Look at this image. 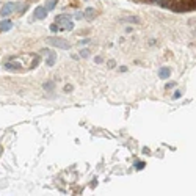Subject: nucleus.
I'll use <instances>...</instances> for the list:
<instances>
[{
	"label": "nucleus",
	"instance_id": "nucleus-14",
	"mask_svg": "<svg viewBox=\"0 0 196 196\" xmlns=\"http://www.w3.org/2000/svg\"><path fill=\"white\" fill-rule=\"evenodd\" d=\"M44 89H54V82H46L44 83Z\"/></svg>",
	"mask_w": 196,
	"mask_h": 196
},
{
	"label": "nucleus",
	"instance_id": "nucleus-7",
	"mask_svg": "<svg viewBox=\"0 0 196 196\" xmlns=\"http://www.w3.org/2000/svg\"><path fill=\"white\" fill-rule=\"evenodd\" d=\"M13 28V22L9 19H3V21H0V32H8Z\"/></svg>",
	"mask_w": 196,
	"mask_h": 196
},
{
	"label": "nucleus",
	"instance_id": "nucleus-8",
	"mask_svg": "<svg viewBox=\"0 0 196 196\" xmlns=\"http://www.w3.org/2000/svg\"><path fill=\"white\" fill-rule=\"evenodd\" d=\"M169 75H171V69L169 68H160L159 69V77L162 78V80H166V78H169Z\"/></svg>",
	"mask_w": 196,
	"mask_h": 196
},
{
	"label": "nucleus",
	"instance_id": "nucleus-21",
	"mask_svg": "<svg viewBox=\"0 0 196 196\" xmlns=\"http://www.w3.org/2000/svg\"><path fill=\"white\" fill-rule=\"evenodd\" d=\"M108 66H110V68H113V66H115V61H113V60H110V61H108Z\"/></svg>",
	"mask_w": 196,
	"mask_h": 196
},
{
	"label": "nucleus",
	"instance_id": "nucleus-2",
	"mask_svg": "<svg viewBox=\"0 0 196 196\" xmlns=\"http://www.w3.org/2000/svg\"><path fill=\"white\" fill-rule=\"evenodd\" d=\"M46 43H49L50 46H55L58 49H63V50H68L71 47V44L66 41V39H63V38H58V36H49L46 39Z\"/></svg>",
	"mask_w": 196,
	"mask_h": 196
},
{
	"label": "nucleus",
	"instance_id": "nucleus-16",
	"mask_svg": "<svg viewBox=\"0 0 196 196\" xmlns=\"http://www.w3.org/2000/svg\"><path fill=\"white\" fill-rule=\"evenodd\" d=\"M38 63H39V57H36V60H35V61L32 63V68H33V69H35V68L38 66Z\"/></svg>",
	"mask_w": 196,
	"mask_h": 196
},
{
	"label": "nucleus",
	"instance_id": "nucleus-17",
	"mask_svg": "<svg viewBox=\"0 0 196 196\" xmlns=\"http://www.w3.org/2000/svg\"><path fill=\"white\" fill-rule=\"evenodd\" d=\"M82 17H85V16H83V13H82V11H78L77 14H75V19H82Z\"/></svg>",
	"mask_w": 196,
	"mask_h": 196
},
{
	"label": "nucleus",
	"instance_id": "nucleus-15",
	"mask_svg": "<svg viewBox=\"0 0 196 196\" xmlns=\"http://www.w3.org/2000/svg\"><path fill=\"white\" fill-rule=\"evenodd\" d=\"M135 168L137 169H143V168H145V162H137L135 163Z\"/></svg>",
	"mask_w": 196,
	"mask_h": 196
},
{
	"label": "nucleus",
	"instance_id": "nucleus-12",
	"mask_svg": "<svg viewBox=\"0 0 196 196\" xmlns=\"http://www.w3.org/2000/svg\"><path fill=\"white\" fill-rule=\"evenodd\" d=\"M25 9H27V5H24V3H16V11H17V13H24Z\"/></svg>",
	"mask_w": 196,
	"mask_h": 196
},
{
	"label": "nucleus",
	"instance_id": "nucleus-9",
	"mask_svg": "<svg viewBox=\"0 0 196 196\" xmlns=\"http://www.w3.org/2000/svg\"><path fill=\"white\" fill-rule=\"evenodd\" d=\"M55 60H57V55L54 54V52H50V54H49V58L46 60V64H47V66H54V64H55Z\"/></svg>",
	"mask_w": 196,
	"mask_h": 196
},
{
	"label": "nucleus",
	"instance_id": "nucleus-22",
	"mask_svg": "<svg viewBox=\"0 0 196 196\" xmlns=\"http://www.w3.org/2000/svg\"><path fill=\"white\" fill-rule=\"evenodd\" d=\"M69 89H72V86H69V85H66V86H64V91H69Z\"/></svg>",
	"mask_w": 196,
	"mask_h": 196
},
{
	"label": "nucleus",
	"instance_id": "nucleus-18",
	"mask_svg": "<svg viewBox=\"0 0 196 196\" xmlns=\"http://www.w3.org/2000/svg\"><path fill=\"white\" fill-rule=\"evenodd\" d=\"M174 86H176V83H174V82H171V83H166V86H165V88H166V89H169V88H174Z\"/></svg>",
	"mask_w": 196,
	"mask_h": 196
},
{
	"label": "nucleus",
	"instance_id": "nucleus-10",
	"mask_svg": "<svg viewBox=\"0 0 196 196\" xmlns=\"http://www.w3.org/2000/svg\"><path fill=\"white\" fill-rule=\"evenodd\" d=\"M57 5V0H46V9L47 11H52Z\"/></svg>",
	"mask_w": 196,
	"mask_h": 196
},
{
	"label": "nucleus",
	"instance_id": "nucleus-20",
	"mask_svg": "<svg viewBox=\"0 0 196 196\" xmlns=\"http://www.w3.org/2000/svg\"><path fill=\"white\" fill-rule=\"evenodd\" d=\"M89 43V39H82V41H80V44H88Z\"/></svg>",
	"mask_w": 196,
	"mask_h": 196
},
{
	"label": "nucleus",
	"instance_id": "nucleus-23",
	"mask_svg": "<svg viewBox=\"0 0 196 196\" xmlns=\"http://www.w3.org/2000/svg\"><path fill=\"white\" fill-rule=\"evenodd\" d=\"M119 71H123V72H126V71H127V68H126V66H121V68H119Z\"/></svg>",
	"mask_w": 196,
	"mask_h": 196
},
{
	"label": "nucleus",
	"instance_id": "nucleus-13",
	"mask_svg": "<svg viewBox=\"0 0 196 196\" xmlns=\"http://www.w3.org/2000/svg\"><path fill=\"white\" fill-rule=\"evenodd\" d=\"M78 55H80L82 58H88V57H89V50H88V49H83Z\"/></svg>",
	"mask_w": 196,
	"mask_h": 196
},
{
	"label": "nucleus",
	"instance_id": "nucleus-6",
	"mask_svg": "<svg viewBox=\"0 0 196 196\" xmlns=\"http://www.w3.org/2000/svg\"><path fill=\"white\" fill-rule=\"evenodd\" d=\"M83 16H85L88 21H93V19L96 17V9H94L93 6H88V8H85V11H83Z\"/></svg>",
	"mask_w": 196,
	"mask_h": 196
},
{
	"label": "nucleus",
	"instance_id": "nucleus-11",
	"mask_svg": "<svg viewBox=\"0 0 196 196\" xmlns=\"http://www.w3.org/2000/svg\"><path fill=\"white\" fill-rule=\"evenodd\" d=\"M50 32H52V33H58V32H61V28H60V25H58L57 22H54V24L50 25Z\"/></svg>",
	"mask_w": 196,
	"mask_h": 196
},
{
	"label": "nucleus",
	"instance_id": "nucleus-4",
	"mask_svg": "<svg viewBox=\"0 0 196 196\" xmlns=\"http://www.w3.org/2000/svg\"><path fill=\"white\" fill-rule=\"evenodd\" d=\"M47 9H46V6H36L35 8V13H33V19H36V21H43V19H46L47 17Z\"/></svg>",
	"mask_w": 196,
	"mask_h": 196
},
{
	"label": "nucleus",
	"instance_id": "nucleus-3",
	"mask_svg": "<svg viewBox=\"0 0 196 196\" xmlns=\"http://www.w3.org/2000/svg\"><path fill=\"white\" fill-rule=\"evenodd\" d=\"M16 11V3H13V2H8L2 6V9H0V16L2 17H8L9 14H13V13Z\"/></svg>",
	"mask_w": 196,
	"mask_h": 196
},
{
	"label": "nucleus",
	"instance_id": "nucleus-19",
	"mask_svg": "<svg viewBox=\"0 0 196 196\" xmlns=\"http://www.w3.org/2000/svg\"><path fill=\"white\" fill-rule=\"evenodd\" d=\"M182 94H180V91H176V93H174V96H173V99H179Z\"/></svg>",
	"mask_w": 196,
	"mask_h": 196
},
{
	"label": "nucleus",
	"instance_id": "nucleus-1",
	"mask_svg": "<svg viewBox=\"0 0 196 196\" xmlns=\"http://www.w3.org/2000/svg\"><path fill=\"white\" fill-rule=\"evenodd\" d=\"M55 22L60 25V28H61V32L63 30H74V22H72V19H71V16H66V14H61V16H57V19H55Z\"/></svg>",
	"mask_w": 196,
	"mask_h": 196
},
{
	"label": "nucleus",
	"instance_id": "nucleus-5",
	"mask_svg": "<svg viewBox=\"0 0 196 196\" xmlns=\"http://www.w3.org/2000/svg\"><path fill=\"white\" fill-rule=\"evenodd\" d=\"M21 68H22L21 63H14V61H6V63H5V69H6V71H14V72H17V71H21Z\"/></svg>",
	"mask_w": 196,
	"mask_h": 196
}]
</instances>
